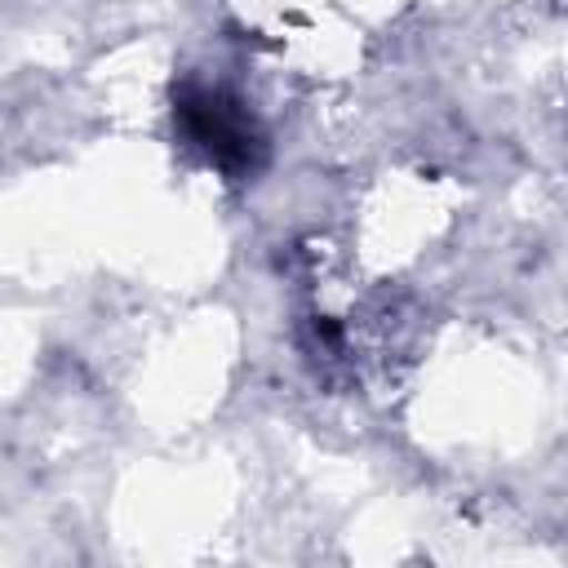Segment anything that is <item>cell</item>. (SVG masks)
<instances>
[{
  "mask_svg": "<svg viewBox=\"0 0 568 568\" xmlns=\"http://www.w3.org/2000/svg\"><path fill=\"white\" fill-rule=\"evenodd\" d=\"M173 120H178L182 138L191 146H200L204 160L213 169H222L226 178H244L257 169L262 133L235 93L209 89V84H182L173 98Z\"/></svg>",
  "mask_w": 568,
  "mask_h": 568,
  "instance_id": "1",
  "label": "cell"
}]
</instances>
